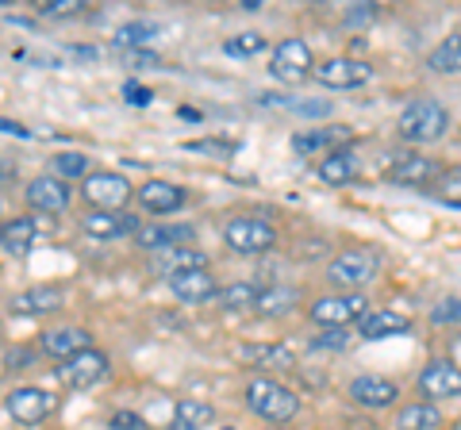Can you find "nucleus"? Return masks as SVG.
<instances>
[{
	"label": "nucleus",
	"mask_w": 461,
	"mask_h": 430,
	"mask_svg": "<svg viewBox=\"0 0 461 430\" xmlns=\"http://www.w3.org/2000/svg\"><path fill=\"white\" fill-rule=\"evenodd\" d=\"M430 323H438V327H450V323H461V296H450V300H442V304L430 311Z\"/></svg>",
	"instance_id": "obj_38"
},
{
	"label": "nucleus",
	"mask_w": 461,
	"mask_h": 430,
	"mask_svg": "<svg viewBox=\"0 0 461 430\" xmlns=\"http://www.w3.org/2000/svg\"><path fill=\"white\" fill-rule=\"evenodd\" d=\"M269 74L285 81V85H300L315 77V62H312V47L304 39H285L277 42V50H273L269 58Z\"/></svg>",
	"instance_id": "obj_4"
},
{
	"label": "nucleus",
	"mask_w": 461,
	"mask_h": 430,
	"mask_svg": "<svg viewBox=\"0 0 461 430\" xmlns=\"http://www.w3.org/2000/svg\"><path fill=\"white\" fill-rule=\"evenodd\" d=\"M123 100H127V104H135V108H147L150 100H154V93L147 89V85H135V81H127V85H123Z\"/></svg>",
	"instance_id": "obj_41"
},
{
	"label": "nucleus",
	"mask_w": 461,
	"mask_h": 430,
	"mask_svg": "<svg viewBox=\"0 0 461 430\" xmlns=\"http://www.w3.org/2000/svg\"><path fill=\"white\" fill-rule=\"evenodd\" d=\"M350 346V335L346 331H320L312 338V350H346Z\"/></svg>",
	"instance_id": "obj_39"
},
{
	"label": "nucleus",
	"mask_w": 461,
	"mask_h": 430,
	"mask_svg": "<svg viewBox=\"0 0 461 430\" xmlns=\"http://www.w3.org/2000/svg\"><path fill=\"white\" fill-rule=\"evenodd\" d=\"M127 62L139 66V69H158V66H162V58H158L154 50H131V54H127Z\"/></svg>",
	"instance_id": "obj_43"
},
{
	"label": "nucleus",
	"mask_w": 461,
	"mask_h": 430,
	"mask_svg": "<svg viewBox=\"0 0 461 430\" xmlns=\"http://www.w3.org/2000/svg\"><path fill=\"white\" fill-rule=\"evenodd\" d=\"M223 242L235 254H269L273 242H277V231L266 223V219H254V215H239L223 227Z\"/></svg>",
	"instance_id": "obj_5"
},
{
	"label": "nucleus",
	"mask_w": 461,
	"mask_h": 430,
	"mask_svg": "<svg viewBox=\"0 0 461 430\" xmlns=\"http://www.w3.org/2000/svg\"><path fill=\"white\" fill-rule=\"evenodd\" d=\"M54 177L62 181H85L89 177V157H85L81 150H66V154H54Z\"/></svg>",
	"instance_id": "obj_34"
},
{
	"label": "nucleus",
	"mask_w": 461,
	"mask_h": 430,
	"mask_svg": "<svg viewBox=\"0 0 461 430\" xmlns=\"http://www.w3.org/2000/svg\"><path fill=\"white\" fill-rule=\"evenodd\" d=\"M357 177V154L354 150H335L320 162V181L330 184V189H342Z\"/></svg>",
	"instance_id": "obj_25"
},
{
	"label": "nucleus",
	"mask_w": 461,
	"mask_h": 430,
	"mask_svg": "<svg viewBox=\"0 0 461 430\" xmlns=\"http://www.w3.org/2000/svg\"><path fill=\"white\" fill-rule=\"evenodd\" d=\"M411 331V319L400 311H366L357 319V335L366 342H381V338H393V335H408Z\"/></svg>",
	"instance_id": "obj_22"
},
{
	"label": "nucleus",
	"mask_w": 461,
	"mask_h": 430,
	"mask_svg": "<svg viewBox=\"0 0 461 430\" xmlns=\"http://www.w3.org/2000/svg\"><path fill=\"white\" fill-rule=\"evenodd\" d=\"M450 430H461V419H457V423H454V426H450Z\"/></svg>",
	"instance_id": "obj_46"
},
{
	"label": "nucleus",
	"mask_w": 461,
	"mask_h": 430,
	"mask_svg": "<svg viewBox=\"0 0 461 430\" xmlns=\"http://www.w3.org/2000/svg\"><path fill=\"white\" fill-rule=\"evenodd\" d=\"M346 142H350V127H308V131H296L293 135V154L300 157H312V154H335V150H346Z\"/></svg>",
	"instance_id": "obj_13"
},
{
	"label": "nucleus",
	"mask_w": 461,
	"mask_h": 430,
	"mask_svg": "<svg viewBox=\"0 0 461 430\" xmlns=\"http://www.w3.org/2000/svg\"><path fill=\"white\" fill-rule=\"evenodd\" d=\"M81 231L89 238H100V242H112V238H123V235H139V215L131 211H89L81 219Z\"/></svg>",
	"instance_id": "obj_14"
},
{
	"label": "nucleus",
	"mask_w": 461,
	"mask_h": 430,
	"mask_svg": "<svg viewBox=\"0 0 461 430\" xmlns=\"http://www.w3.org/2000/svg\"><path fill=\"white\" fill-rule=\"evenodd\" d=\"M185 150L200 154V157H220V162H223V157H230L239 147L230 139H193V142H185Z\"/></svg>",
	"instance_id": "obj_36"
},
{
	"label": "nucleus",
	"mask_w": 461,
	"mask_h": 430,
	"mask_svg": "<svg viewBox=\"0 0 461 430\" xmlns=\"http://www.w3.org/2000/svg\"><path fill=\"white\" fill-rule=\"evenodd\" d=\"M27 208L32 211H42V215H62L69 208V189L62 177H35L27 184Z\"/></svg>",
	"instance_id": "obj_16"
},
{
	"label": "nucleus",
	"mask_w": 461,
	"mask_h": 430,
	"mask_svg": "<svg viewBox=\"0 0 461 430\" xmlns=\"http://www.w3.org/2000/svg\"><path fill=\"white\" fill-rule=\"evenodd\" d=\"M23 362H27V354H20V350H8V354H5V365H8V369H12V365H23Z\"/></svg>",
	"instance_id": "obj_44"
},
{
	"label": "nucleus",
	"mask_w": 461,
	"mask_h": 430,
	"mask_svg": "<svg viewBox=\"0 0 461 430\" xmlns=\"http://www.w3.org/2000/svg\"><path fill=\"white\" fill-rule=\"evenodd\" d=\"M42 231H47V227H42L39 219H27V215H20V219L5 223V231H0V246H5V254H12V257L27 254L42 238Z\"/></svg>",
	"instance_id": "obj_23"
},
{
	"label": "nucleus",
	"mask_w": 461,
	"mask_h": 430,
	"mask_svg": "<svg viewBox=\"0 0 461 430\" xmlns=\"http://www.w3.org/2000/svg\"><path fill=\"white\" fill-rule=\"evenodd\" d=\"M150 269L158 277H177V273H193V269H208V254L193 250V246H177V250H162L150 257Z\"/></svg>",
	"instance_id": "obj_20"
},
{
	"label": "nucleus",
	"mask_w": 461,
	"mask_h": 430,
	"mask_svg": "<svg viewBox=\"0 0 461 430\" xmlns=\"http://www.w3.org/2000/svg\"><path fill=\"white\" fill-rule=\"evenodd\" d=\"M196 238V227L189 223H150L135 235L139 250H150V254H162V250H177V246H189Z\"/></svg>",
	"instance_id": "obj_15"
},
{
	"label": "nucleus",
	"mask_w": 461,
	"mask_h": 430,
	"mask_svg": "<svg viewBox=\"0 0 461 430\" xmlns=\"http://www.w3.org/2000/svg\"><path fill=\"white\" fill-rule=\"evenodd\" d=\"M373 77V66L362 58H327L323 66H315V81L323 89H357Z\"/></svg>",
	"instance_id": "obj_12"
},
{
	"label": "nucleus",
	"mask_w": 461,
	"mask_h": 430,
	"mask_svg": "<svg viewBox=\"0 0 461 430\" xmlns=\"http://www.w3.org/2000/svg\"><path fill=\"white\" fill-rule=\"evenodd\" d=\"M300 304V289H293V284H266L262 289V300H258V315H288Z\"/></svg>",
	"instance_id": "obj_26"
},
{
	"label": "nucleus",
	"mask_w": 461,
	"mask_h": 430,
	"mask_svg": "<svg viewBox=\"0 0 461 430\" xmlns=\"http://www.w3.org/2000/svg\"><path fill=\"white\" fill-rule=\"evenodd\" d=\"M396 396H400L396 381H384V377H377V372H362V377L350 381V399L354 404H362V408H373V411L393 408Z\"/></svg>",
	"instance_id": "obj_18"
},
{
	"label": "nucleus",
	"mask_w": 461,
	"mask_h": 430,
	"mask_svg": "<svg viewBox=\"0 0 461 430\" xmlns=\"http://www.w3.org/2000/svg\"><path fill=\"white\" fill-rule=\"evenodd\" d=\"M215 423V408L200 404V399H181L173 408V430H204Z\"/></svg>",
	"instance_id": "obj_28"
},
{
	"label": "nucleus",
	"mask_w": 461,
	"mask_h": 430,
	"mask_svg": "<svg viewBox=\"0 0 461 430\" xmlns=\"http://www.w3.org/2000/svg\"><path fill=\"white\" fill-rule=\"evenodd\" d=\"M39 12L47 20H69V16H81L85 12V0H47V4H39Z\"/></svg>",
	"instance_id": "obj_37"
},
{
	"label": "nucleus",
	"mask_w": 461,
	"mask_h": 430,
	"mask_svg": "<svg viewBox=\"0 0 461 430\" xmlns=\"http://www.w3.org/2000/svg\"><path fill=\"white\" fill-rule=\"evenodd\" d=\"M112 372L108 365V357L100 354V350H85L77 357H69V362L58 365V381L66 384V389H93V384H100Z\"/></svg>",
	"instance_id": "obj_8"
},
{
	"label": "nucleus",
	"mask_w": 461,
	"mask_h": 430,
	"mask_svg": "<svg viewBox=\"0 0 461 430\" xmlns=\"http://www.w3.org/2000/svg\"><path fill=\"white\" fill-rule=\"evenodd\" d=\"M373 16H377V4H373V0H366V4L362 8H346V23H350V27H357V23H369Z\"/></svg>",
	"instance_id": "obj_42"
},
{
	"label": "nucleus",
	"mask_w": 461,
	"mask_h": 430,
	"mask_svg": "<svg viewBox=\"0 0 461 430\" xmlns=\"http://www.w3.org/2000/svg\"><path fill=\"white\" fill-rule=\"evenodd\" d=\"M427 66L435 69V74H461V31L446 35L438 47L427 54Z\"/></svg>",
	"instance_id": "obj_29"
},
{
	"label": "nucleus",
	"mask_w": 461,
	"mask_h": 430,
	"mask_svg": "<svg viewBox=\"0 0 461 430\" xmlns=\"http://www.w3.org/2000/svg\"><path fill=\"white\" fill-rule=\"evenodd\" d=\"M154 39H158V23L139 20V23H123L120 31H115V47L131 54V50H147Z\"/></svg>",
	"instance_id": "obj_31"
},
{
	"label": "nucleus",
	"mask_w": 461,
	"mask_h": 430,
	"mask_svg": "<svg viewBox=\"0 0 461 430\" xmlns=\"http://www.w3.org/2000/svg\"><path fill=\"white\" fill-rule=\"evenodd\" d=\"M5 408H8V415H12V419H16L20 426H39V423L54 411V396H50L47 389H35V384H27V389L8 392Z\"/></svg>",
	"instance_id": "obj_10"
},
{
	"label": "nucleus",
	"mask_w": 461,
	"mask_h": 430,
	"mask_svg": "<svg viewBox=\"0 0 461 430\" xmlns=\"http://www.w3.org/2000/svg\"><path fill=\"white\" fill-rule=\"evenodd\" d=\"M169 292L181 300V304H208V300L220 296V284H215V277L208 273V269H193V273H177L169 277Z\"/></svg>",
	"instance_id": "obj_19"
},
{
	"label": "nucleus",
	"mask_w": 461,
	"mask_h": 430,
	"mask_svg": "<svg viewBox=\"0 0 461 430\" xmlns=\"http://www.w3.org/2000/svg\"><path fill=\"white\" fill-rule=\"evenodd\" d=\"M266 47H269V39L262 31H242L223 42V54H230V58H254V54H262Z\"/></svg>",
	"instance_id": "obj_33"
},
{
	"label": "nucleus",
	"mask_w": 461,
	"mask_h": 430,
	"mask_svg": "<svg viewBox=\"0 0 461 430\" xmlns=\"http://www.w3.org/2000/svg\"><path fill=\"white\" fill-rule=\"evenodd\" d=\"M377 273H381L377 250H342L327 265V281L339 284V289H366L369 281H377Z\"/></svg>",
	"instance_id": "obj_3"
},
{
	"label": "nucleus",
	"mask_w": 461,
	"mask_h": 430,
	"mask_svg": "<svg viewBox=\"0 0 461 430\" xmlns=\"http://www.w3.org/2000/svg\"><path fill=\"white\" fill-rule=\"evenodd\" d=\"M435 196L442 200V204L461 208V166L442 169V174H438V181H435Z\"/></svg>",
	"instance_id": "obj_35"
},
{
	"label": "nucleus",
	"mask_w": 461,
	"mask_h": 430,
	"mask_svg": "<svg viewBox=\"0 0 461 430\" xmlns=\"http://www.w3.org/2000/svg\"><path fill=\"white\" fill-rule=\"evenodd\" d=\"M366 296L346 292V296H323L312 304V323L323 331H346V323H357L366 315Z\"/></svg>",
	"instance_id": "obj_6"
},
{
	"label": "nucleus",
	"mask_w": 461,
	"mask_h": 430,
	"mask_svg": "<svg viewBox=\"0 0 461 430\" xmlns=\"http://www.w3.org/2000/svg\"><path fill=\"white\" fill-rule=\"evenodd\" d=\"M247 362H258L262 369H293V350L277 346V342H262V346H250L247 350Z\"/></svg>",
	"instance_id": "obj_32"
},
{
	"label": "nucleus",
	"mask_w": 461,
	"mask_h": 430,
	"mask_svg": "<svg viewBox=\"0 0 461 430\" xmlns=\"http://www.w3.org/2000/svg\"><path fill=\"white\" fill-rule=\"evenodd\" d=\"M0 127H5V135H27V131H23V127H20V123H12V120H5V123H0Z\"/></svg>",
	"instance_id": "obj_45"
},
{
	"label": "nucleus",
	"mask_w": 461,
	"mask_h": 430,
	"mask_svg": "<svg viewBox=\"0 0 461 430\" xmlns=\"http://www.w3.org/2000/svg\"><path fill=\"white\" fill-rule=\"evenodd\" d=\"M139 204L150 215H169L185 208V189L173 181H147V184H139Z\"/></svg>",
	"instance_id": "obj_21"
},
{
	"label": "nucleus",
	"mask_w": 461,
	"mask_h": 430,
	"mask_svg": "<svg viewBox=\"0 0 461 430\" xmlns=\"http://www.w3.org/2000/svg\"><path fill=\"white\" fill-rule=\"evenodd\" d=\"M420 392L427 399H454L461 396V365L450 357H435L420 372Z\"/></svg>",
	"instance_id": "obj_9"
},
{
	"label": "nucleus",
	"mask_w": 461,
	"mask_h": 430,
	"mask_svg": "<svg viewBox=\"0 0 461 430\" xmlns=\"http://www.w3.org/2000/svg\"><path fill=\"white\" fill-rule=\"evenodd\" d=\"M381 169L393 184H415V189H423V184L438 181V166L423 154H388V162Z\"/></svg>",
	"instance_id": "obj_11"
},
{
	"label": "nucleus",
	"mask_w": 461,
	"mask_h": 430,
	"mask_svg": "<svg viewBox=\"0 0 461 430\" xmlns=\"http://www.w3.org/2000/svg\"><path fill=\"white\" fill-rule=\"evenodd\" d=\"M223 430H235V426H223Z\"/></svg>",
	"instance_id": "obj_47"
},
{
	"label": "nucleus",
	"mask_w": 461,
	"mask_h": 430,
	"mask_svg": "<svg viewBox=\"0 0 461 430\" xmlns=\"http://www.w3.org/2000/svg\"><path fill=\"white\" fill-rule=\"evenodd\" d=\"M400 139L403 142H438L446 135V127H450V112H446L435 96H420V100H411L408 108L400 112Z\"/></svg>",
	"instance_id": "obj_1"
},
{
	"label": "nucleus",
	"mask_w": 461,
	"mask_h": 430,
	"mask_svg": "<svg viewBox=\"0 0 461 430\" xmlns=\"http://www.w3.org/2000/svg\"><path fill=\"white\" fill-rule=\"evenodd\" d=\"M112 430H147V419L139 411H115L112 415Z\"/></svg>",
	"instance_id": "obj_40"
},
{
	"label": "nucleus",
	"mask_w": 461,
	"mask_h": 430,
	"mask_svg": "<svg viewBox=\"0 0 461 430\" xmlns=\"http://www.w3.org/2000/svg\"><path fill=\"white\" fill-rule=\"evenodd\" d=\"M442 426V411L430 404H408L396 415V430H438Z\"/></svg>",
	"instance_id": "obj_30"
},
{
	"label": "nucleus",
	"mask_w": 461,
	"mask_h": 430,
	"mask_svg": "<svg viewBox=\"0 0 461 430\" xmlns=\"http://www.w3.org/2000/svg\"><path fill=\"white\" fill-rule=\"evenodd\" d=\"M89 331H77V327H58V331H47L39 338V350L50 357V362H69V357H77V354H85V350H93L89 346Z\"/></svg>",
	"instance_id": "obj_17"
},
{
	"label": "nucleus",
	"mask_w": 461,
	"mask_h": 430,
	"mask_svg": "<svg viewBox=\"0 0 461 430\" xmlns=\"http://www.w3.org/2000/svg\"><path fill=\"white\" fill-rule=\"evenodd\" d=\"M247 408L266 423H288L300 411V396L273 377H254L247 384Z\"/></svg>",
	"instance_id": "obj_2"
},
{
	"label": "nucleus",
	"mask_w": 461,
	"mask_h": 430,
	"mask_svg": "<svg viewBox=\"0 0 461 430\" xmlns=\"http://www.w3.org/2000/svg\"><path fill=\"white\" fill-rule=\"evenodd\" d=\"M354 430H362V426H354Z\"/></svg>",
	"instance_id": "obj_48"
},
{
	"label": "nucleus",
	"mask_w": 461,
	"mask_h": 430,
	"mask_svg": "<svg viewBox=\"0 0 461 430\" xmlns=\"http://www.w3.org/2000/svg\"><path fill=\"white\" fill-rule=\"evenodd\" d=\"M81 196L85 204H93L96 211H123V204L131 200V184L123 174H89L81 181Z\"/></svg>",
	"instance_id": "obj_7"
},
{
	"label": "nucleus",
	"mask_w": 461,
	"mask_h": 430,
	"mask_svg": "<svg viewBox=\"0 0 461 430\" xmlns=\"http://www.w3.org/2000/svg\"><path fill=\"white\" fill-rule=\"evenodd\" d=\"M58 308H62V292L58 289H27L8 300L12 315H50Z\"/></svg>",
	"instance_id": "obj_24"
},
{
	"label": "nucleus",
	"mask_w": 461,
	"mask_h": 430,
	"mask_svg": "<svg viewBox=\"0 0 461 430\" xmlns=\"http://www.w3.org/2000/svg\"><path fill=\"white\" fill-rule=\"evenodd\" d=\"M262 289L266 284H254V281H230L227 289H220V304L227 311H254L258 308V300H262Z\"/></svg>",
	"instance_id": "obj_27"
}]
</instances>
